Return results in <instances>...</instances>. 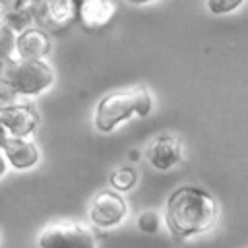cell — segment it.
Listing matches in <instances>:
<instances>
[{
	"mask_svg": "<svg viewBox=\"0 0 248 248\" xmlns=\"http://www.w3.org/2000/svg\"><path fill=\"white\" fill-rule=\"evenodd\" d=\"M182 143L176 136L170 134H163L157 136L149 141V145L145 147V161L149 163L151 169L167 172L170 169H174L176 165L182 163Z\"/></svg>",
	"mask_w": 248,
	"mask_h": 248,
	"instance_id": "obj_9",
	"label": "cell"
},
{
	"mask_svg": "<svg viewBox=\"0 0 248 248\" xmlns=\"http://www.w3.org/2000/svg\"><path fill=\"white\" fill-rule=\"evenodd\" d=\"M16 31L0 19V58H12L14 56V46H16Z\"/></svg>",
	"mask_w": 248,
	"mask_h": 248,
	"instance_id": "obj_14",
	"label": "cell"
},
{
	"mask_svg": "<svg viewBox=\"0 0 248 248\" xmlns=\"http://www.w3.org/2000/svg\"><path fill=\"white\" fill-rule=\"evenodd\" d=\"M244 4V0H205V8L209 14L213 16H227L236 12L240 6Z\"/></svg>",
	"mask_w": 248,
	"mask_h": 248,
	"instance_id": "obj_15",
	"label": "cell"
},
{
	"mask_svg": "<svg viewBox=\"0 0 248 248\" xmlns=\"http://www.w3.org/2000/svg\"><path fill=\"white\" fill-rule=\"evenodd\" d=\"M52 50V37L41 25H29L16 35L14 56L21 60H46Z\"/></svg>",
	"mask_w": 248,
	"mask_h": 248,
	"instance_id": "obj_8",
	"label": "cell"
},
{
	"mask_svg": "<svg viewBox=\"0 0 248 248\" xmlns=\"http://www.w3.org/2000/svg\"><path fill=\"white\" fill-rule=\"evenodd\" d=\"M78 17V0H43L37 16L35 25H41L48 33L66 31Z\"/></svg>",
	"mask_w": 248,
	"mask_h": 248,
	"instance_id": "obj_7",
	"label": "cell"
},
{
	"mask_svg": "<svg viewBox=\"0 0 248 248\" xmlns=\"http://www.w3.org/2000/svg\"><path fill=\"white\" fill-rule=\"evenodd\" d=\"M54 83V70L46 60L0 58V103L41 95Z\"/></svg>",
	"mask_w": 248,
	"mask_h": 248,
	"instance_id": "obj_2",
	"label": "cell"
},
{
	"mask_svg": "<svg viewBox=\"0 0 248 248\" xmlns=\"http://www.w3.org/2000/svg\"><path fill=\"white\" fill-rule=\"evenodd\" d=\"M108 184L114 192H130L138 184V172L132 167H118L110 172Z\"/></svg>",
	"mask_w": 248,
	"mask_h": 248,
	"instance_id": "obj_12",
	"label": "cell"
},
{
	"mask_svg": "<svg viewBox=\"0 0 248 248\" xmlns=\"http://www.w3.org/2000/svg\"><path fill=\"white\" fill-rule=\"evenodd\" d=\"M41 2H43V0H23V8L35 17V16H37V10H39V6H41Z\"/></svg>",
	"mask_w": 248,
	"mask_h": 248,
	"instance_id": "obj_18",
	"label": "cell"
},
{
	"mask_svg": "<svg viewBox=\"0 0 248 248\" xmlns=\"http://www.w3.org/2000/svg\"><path fill=\"white\" fill-rule=\"evenodd\" d=\"M153 110V95L149 93L147 87L136 85L134 87V114L140 118L149 116Z\"/></svg>",
	"mask_w": 248,
	"mask_h": 248,
	"instance_id": "obj_13",
	"label": "cell"
},
{
	"mask_svg": "<svg viewBox=\"0 0 248 248\" xmlns=\"http://www.w3.org/2000/svg\"><path fill=\"white\" fill-rule=\"evenodd\" d=\"M23 8V0H0V17L6 19Z\"/></svg>",
	"mask_w": 248,
	"mask_h": 248,
	"instance_id": "obj_17",
	"label": "cell"
},
{
	"mask_svg": "<svg viewBox=\"0 0 248 248\" xmlns=\"http://www.w3.org/2000/svg\"><path fill=\"white\" fill-rule=\"evenodd\" d=\"M219 219L217 200L202 186L176 188L165 205L167 229L178 238H190L207 232Z\"/></svg>",
	"mask_w": 248,
	"mask_h": 248,
	"instance_id": "obj_1",
	"label": "cell"
},
{
	"mask_svg": "<svg viewBox=\"0 0 248 248\" xmlns=\"http://www.w3.org/2000/svg\"><path fill=\"white\" fill-rule=\"evenodd\" d=\"M128 217V203L120 192L101 190L89 203V221L97 229H112Z\"/></svg>",
	"mask_w": 248,
	"mask_h": 248,
	"instance_id": "obj_5",
	"label": "cell"
},
{
	"mask_svg": "<svg viewBox=\"0 0 248 248\" xmlns=\"http://www.w3.org/2000/svg\"><path fill=\"white\" fill-rule=\"evenodd\" d=\"M6 136H8V134H6V130H4V126L0 124V145H2V141L6 140Z\"/></svg>",
	"mask_w": 248,
	"mask_h": 248,
	"instance_id": "obj_21",
	"label": "cell"
},
{
	"mask_svg": "<svg viewBox=\"0 0 248 248\" xmlns=\"http://www.w3.org/2000/svg\"><path fill=\"white\" fill-rule=\"evenodd\" d=\"M124 2H128V4H132V6H147V4H153V2H157V0H124Z\"/></svg>",
	"mask_w": 248,
	"mask_h": 248,
	"instance_id": "obj_20",
	"label": "cell"
},
{
	"mask_svg": "<svg viewBox=\"0 0 248 248\" xmlns=\"http://www.w3.org/2000/svg\"><path fill=\"white\" fill-rule=\"evenodd\" d=\"M4 159L10 167H14L16 170H29L33 169L39 159V147L35 145V141H31V138H14V136H6V140L0 145Z\"/></svg>",
	"mask_w": 248,
	"mask_h": 248,
	"instance_id": "obj_11",
	"label": "cell"
},
{
	"mask_svg": "<svg viewBox=\"0 0 248 248\" xmlns=\"http://www.w3.org/2000/svg\"><path fill=\"white\" fill-rule=\"evenodd\" d=\"M132 116H134V87L116 89L107 93L99 101L95 108L93 124L101 134H110Z\"/></svg>",
	"mask_w": 248,
	"mask_h": 248,
	"instance_id": "obj_3",
	"label": "cell"
},
{
	"mask_svg": "<svg viewBox=\"0 0 248 248\" xmlns=\"http://www.w3.org/2000/svg\"><path fill=\"white\" fill-rule=\"evenodd\" d=\"M39 248H95V236L93 232L72 221L52 223L45 227L37 236Z\"/></svg>",
	"mask_w": 248,
	"mask_h": 248,
	"instance_id": "obj_4",
	"label": "cell"
},
{
	"mask_svg": "<svg viewBox=\"0 0 248 248\" xmlns=\"http://www.w3.org/2000/svg\"><path fill=\"white\" fill-rule=\"evenodd\" d=\"M159 227H161V219H159L157 211L147 209V211H141V213L138 215V229H140L141 232H145V234H155V232L159 231Z\"/></svg>",
	"mask_w": 248,
	"mask_h": 248,
	"instance_id": "obj_16",
	"label": "cell"
},
{
	"mask_svg": "<svg viewBox=\"0 0 248 248\" xmlns=\"http://www.w3.org/2000/svg\"><path fill=\"white\" fill-rule=\"evenodd\" d=\"M0 124L8 136L31 138L39 128V114L31 105L25 103H0Z\"/></svg>",
	"mask_w": 248,
	"mask_h": 248,
	"instance_id": "obj_6",
	"label": "cell"
},
{
	"mask_svg": "<svg viewBox=\"0 0 248 248\" xmlns=\"http://www.w3.org/2000/svg\"><path fill=\"white\" fill-rule=\"evenodd\" d=\"M118 2L116 0H78V17L79 25L89 31L97 33L103 31L116 16Z\"/></svg>",
	"mask_w": 248,
	"mask_h": 248,
	"instance_id": "obj_10",
	"label": "cell"
},
{
	"mask_svg": "<svg viewBox=\"0 0 248 248\" xmlns=\"http://www.w3.org/2000/svg\"><path fill=\"white\" fill-rule=\"evenodd\" d=\"M6 169H8V163H6V159H4V153H2V149H0V178L6 174Z\"/></svg>",
	"mask_w": 248,
	"mask_h": 248,
	"instance_id": "obj_19",
	"label": "cell"
}]
</instances>
